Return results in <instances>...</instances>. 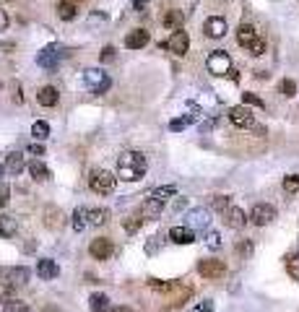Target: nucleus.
Wrapping results in <instances>:
<instances>
[{"label": "nucleus", "mask_w": 299, "mask_h": 312, "mask_svg": "<svg viewBox=\"0 0 299 312\" xmlns=\"http://www.w3.org/2000/svg\"><path fill=\"white\" fill-rule=\"evenodd\" d=\"M112 252H115V245H112V240H107V237H97V240H91V245H89V255H91L94 260H109Z\"/></svg>", "instance_id": "1a4fd4ad"}, {"label": "nucleus", "mask_w": 299, "mask_h": 312, "mask_svg": "<svg viewBox=\"0 0 299 312\" xmlns=\"http://www.w3.org/2000/svg\"><path fill=\"white\" fill-rule=\"evenodd\" d=\"M286 273H289L291 281H299V252L286 258Z\"/></svg>", "instance_id": "c756f323"}, {"label": "nucleus", "mask_w": 299, "mask_h": 312, "mask_svg": "<svg viewBox=\"0 0 299 312\" xmlns=\"http://www.w3.org/2000/svg\"><path fill=\"white\" fill-rule=\"evenodd\" d=\"M161 47H166L169 52H175V55H185L190 50V36H188V31L180 29V31H175L172 36H169Z\"/></svg>", "instance_id": "6e6552de"}, {"label": "nucleus", "mask_w": 299, "mask_h": 312, "mask_svg": "<svg viewBox=\"0 0 299 312\" xmlns=\"http://www.w3.org/2000/svg\"><path fill=\"white\" fill-rule=\"evenodd\" d=\"M148 39H151V34L146 29H133V31H127V36H125V47L127 50H141V47L148 45Z\"/></svg>", "instance_id": "f8f14e48"}, {"label": "nucleus", "mask_w": 299, "mask_h": 312, "mask_svg": "<svg viewBox=\"0 0 299 312\" xmlns=\"http://www.w3.org/2000/svg\"><path fill=\"white\" fill-rule=\"evenodd\" d=\"M296 190H299V174L284 177V192H286V195H294Z\"/></svg>", "instance_id": "473e14b6"}, {"label": "nucleus", "mask_w": 299, "mask_h": 312, "mask_svg": "<svg viewBox=\"0 0 299 312\" xmlns=\"http://www.w3.org/2000/svg\"><path fill=\"white\" fill-rule=\"evenodd\" d=\"M83 84H86L94 94H104V91L112 86L109 75H107L104 70H99V68H89V70H83Z\"/></svg>", "instance_id": "39448f33"}, {"label": "nucleus", "mask_w": 299, "mask_h": 312, "mask_svg": "<svg viewBox=\"0 0 299 312\" xmlns=\"http://www.w3.org/2000/svg\"><path fill=\"white\" fill-rule=\"evenodd\" d=\"M31 135H34L36 141H45V138L50 135V125H47L45 120H36V123L31 125Z\"/></svg>", "instance_id": "7c9ffc66"}, {"label": "nucleus", "mask_w": 299, "mask_h": 312, "mask_svg": "<svg viewBox=\"0 0 299 312\" xmlns=\"http://www.w3.org/2000/svg\"><path fill=\"white\" fill-rule=\"evenodd\" d=\"M258 31H255L250 24H239V29H237V45L239 47H245V50H250L255 42H258Z\"/></svg>", "instance_id": "ddd939ff"}, {"label": "nucleus", "mask_w": 299, "mask_h": 312, "mask_svg": "<svg viewBox=\"0 0 299 312\" xmlns=\"http://www.w3.org/2000/svg\"><path fill=\"white\" fill-rule=\"evenodd\" d=\"M273 219H276V208L271 203H258V206H252V211H250V221L255 226H266Z\"/></svg>", "instance_id": "0eeeda50"}, {"label": "nucleus", "mask_w": 299, "mask_h": 312, "mask_svg": "<svg viewBox=\"0 0 299 312\" xmlns=\"http://www.w3.org/2000/svg\"><path fill=\"white\" fill-rule=\"evenodd\" d=\"M229 120H232L237 128H255V117H252V112H250L245 104L229 109Z\"/></svg>", "instance_id": "9d476101"}, {"label": "nucleus", "mask_w": 299, "mask_h": 312, "mask_svg": "<svg viewBox=\"0 0 299 312\" xmlns=\"http://www.w3.org/2000/svg\"><path fill=\"white\" fill-rule=\"evenodd\" d=\"M242 102H245V107H260V109L266 107V102H263L258 94H250V91H247V94H242Z\"/></svg>", "instance_id": "f704fd0d"}, {"label": "nucleus", "mask_w": 299, "mask_h": 312, "mask_svg": "<svg viewBox=\"0 0 299 312\" xmlns=\"http://www.w3.org/2000/svg\"><path fill=\"white\" fill-rule=\"evenodd\" d=\"M102 60H104V63H109V60H115V47H112V45H107V47L102 50Z\"/></svg>", "instance_id": "49530a36"}, {"label": "nucleus", "mask_w": 299, "mask_h": 312, "mask_svg": "<svg viewBox=\"0 0 299 312\" xmlns=\"http://www.w3.org/2000/svg\"><path fill=\"white\" fill-rule=\"evenodd\" d=\"M11 201V187L8 185H0V208H6Z\"/></svg>", "instance_id": "a19ab883"}, {"label": "nucleus", "mask_w": 299, "mask_h": 312, "mask_svg": "<svg viewBox=\"0 0 299 312\" xmlns=\"http://www.w3.org/2000/svg\"><path fill=\"white\" fill-rule=\"evenodd\" d=\"M148 164H146V156L138 153V151H125L120 153L117 159V177L125 180V182H136L146 174Z\"/></svg>", "instance_id": "f257e3e1"}, {"label": "nucleus", "mask_w": 299, "mask_h": 312, "mask_svg": "<svg viewBox=\"0 0 299 312\" xmlns=\"http://www.w3.org/2000/svg\"><path fill=\"white\" fill-rule=\"evenodd\" d=\"M205 245H208L211 250H219V247H221V234H219V231H208V234H205Z\"/></svg>", "instance_id": "4c0bfd02"}, {"label": "nucleus", "mask_w": 299, "mask_h": 312, "mask_svg": "<svg viewBox=\"0 0 299 312\" xmlns=\"http://www.w3.org/2000/svg\"><path fill=\"white\" fill-rule=\"evenodd\" d=\"M89 309H91V312H109V297L102 294V291L91 294V297H89Z\"/></svg>", "instance_id": "393cba45"}, {"label": "nucleus", "mask_w": 299, "mask_h": 312, "mask_svg": "<svg viewBox=\"0 0 299 312\" xmlns=\"http://www.w3.org/2000/svg\"><path fill=\"white\" fill-rule=\"evenodd\" d=\"M24 167H26L24 153H21V151H11V153H8V159H6V169H8L11 174H21Z\"/></svg>", "instance_id": "412c9836"}, {"label": "nucleus", "mask_w": 299, "mask_h": 312, "mask_svg": "<svg viewBox=\"0 0 299 312\" xmlns=\"http://www.w3.org/2000/svg\"><path fill=\"white\" fill-rule=\"evenodd\" d=\"M161 211H164V201H159V198H148V201L141 203V216L143 219H159Z\"/></svg>", "instance_id": "dca6fc26"}, {"label": "nucleus", "mask_w": 299, "mask_h": 312, "mask_svg": "<svg viewBox=\"0 0 299 312\" xmlns=\"http://www.w3.org/2000/svg\"><path fill=\"white\" fill-rule=\"evenodd\" d=\"M195 312H213V302H211V299H203V302L195 307Z\"/></svg>", "instance_id": "de8ad7c7"}, {"label": "nucleus", "mask_w": 299, "mask_h": 312, "mask_svg": "<svg viewBox=\"0 0 299 312\" xmlns=\"http://www.w3.org/2000/svg\"><path fill=\"white\" fill-rule=\"evenodd\" d=\"M281 94H284V96H289V99L296 94V84L291 81V78H284V81H281Z\"/></svg>", "instance_id": "58836bf2"}, {"label": "nucleus", "mask_w": 299, "mask_h": 312, "mask_svg": "<svg viewBox=\"0 0 299 312\" xmlns=\"http://www.w3.org/2000/svg\"><path fill=\"white\" fill-rule=\"evenodd\" d=\"M6 312H29V304H26V302H21V299H8Z\"/></svg>", "instance_id": "e433bc0d"}, {"label": "nucleus", "mask_w": 299, "mask_h": 312, "mask_svg": "<svg viewBox=\"0 0 299 312\" xmlns=\"http://www.w3.org/2000/svg\"><path fill=\"white\" fill-rule=\"evenodd\" d=\"M224 224H227L229 229H242V226L247 224V216H245V211H242V208L232 206V208L224 213Z\"/></svg>", "instance_id": "a211bd4d"}, {"label": "nucleus", "mask_w": 299, "mask_h": 312, "mask_svg": "<svg viewBox=\"0 0 299 312\" xmlns=\"http://www.w3.org/2000/svg\"><path fill=\"white\" fill-rule=\"evenodd\" d=\"M205 68L211 75H229L232 73V57L224 50H213L205 60Z\"/></svg>", "instance_id": "7ed1b4c3"}, {"label": "nucleus", "mask_w": 299, "mask_h": 312, "mask_svg": "<svg viewBox=\"0 0 299 312\" xmlns=\"http://www.w3.org/2000/svg\"><path fill=\"white\" fill-rule=\"evenodd\" d=\"M65 57H68V50H65V47L50 45V47H45V50H42V52L36 55V65L52 70V68H58V63H60V60H65Z\"/></svg>", "instance_id": "423d86ee"}, {"label": "nucleus", "mask_w": 299, "mask_h": 312, "mask_svg": "<svg viewBox=\"0 0 299 312\" xmlns=\"http://www.w3.org/2000/svg\"><path fill=\"white\" fill-rule=\"evenodd\" d=\"M63 224H65L63 211H60V208H55V206H47V208H45V226H47L50 231H55V229H60Z\"/></svg>", "instance_id": "f3484780"}, {"label": "nucleus", "mask_w": 299, "mask_h": 312, "mask_svg": "<svg viewBox=\"0 0 299 312\" xmlns=\"http://www.w3.org/2000/svg\"><path fill=\"white\" fill-rule=\"evenodd\" d=\"M188 221H190V229H205L211 224V216H208L205 208H193L188 213Z\"/></svg>", "instance_id": "aec40b11"}, {"label": "nucleus", "mask_w": 299, "mask_h": 312, "mask_svg": "<svg viewBox=\"0 0 299 312\" xmlns=\"http://www.w3.org/2000/svg\"><path fill=\"white\" fill-rule=\"evenodd\" d=\"M203 31H205V36H211V39H221V36L227 34V21H224L221 16H211V18H205Z\"/></svg>", "instance_id": "9b49d317"}, {"label": "nucleus", "mask_w": 299, "mask_h": 312, "mask_svg": "<svg viewBox=\"0 0 299 312\" xmlns=\"http://www.w3.org/2000/svg\"><path fill=\"white\" fill-rule=\"evenodd\" d=\"M138 226H141V219H136V216H130V219H127V221H125V229H127V231H130V234H133V231H136Z\"/></svg>", "instance_id": "c03bdc74"}, {"label": "nucleus", "mask_w": 299, "mask_h": 312, "mask_svg": "<svg viewBox=\"0 0 299 312\" xmlns=\"http://www.w3.org/2000/svg\"><path fill=\"white\" fill-rule=\"evenodd\" d=\"M190 123H193V117H175V120L169 123V130H175V133H177V130H185Z\"/></svg>", "instance_id": "c9c22d12"}, {"label": "nucleus", "mask_w": 299, "mask_h": 312, "mask_svg": "<svg viewBox=\"0 0 299 312\" xmlns=\"http://www.w3.org/2000/svg\"><path fill=\"white\" fill-rule=\"evenodd\" d=\"M55 11H58V18H63V21H73L76 13H78V6L73 3V0H60Z\"/></svg>", "instance_id": "b1692460"}, {"label": "nucleus", "mask_w": 299, "mask_h": 312, "mask_svg": "<svg viewBox=\"0 0 299 312\" xmlns=\"http://www.w3.org/2000/svg\"><path fill=\"white\" fill-rule=\"evenodd\" d=\"M16 231H18L16 219H13V216H6V213H0V237L11 240V237H16Z\"/></svg>", "instance_id": "4be33fe9"}, {"label": "nucleus", "mask_w": 299, "mask_h": 312, "mask_svg": "<svg viewBox=\"0 0 299 312\" xmlns=\"http://www.w3.org/2000/svg\"><path fill=\"white\" fill-rule=\"evenodd\" d=\"M8 89H11V99H13L16 104H21V102H24V94H21V84H18V81H11V84H8Z\"/></svg>", "instance_id": "ea45409f"}, {"label": "nucleus", "mask_w": 299, "mask_h": 312, "mask_svg": "<svg viewBox=\"0 0 299 312\" xmlns=\"http://www.w3.org/2000/svg\"><path fill=\"white\" fill-rule=\"evenodd\" d=\"M117 185V177L107 169H94L91 177H89V187L97 192V195H109Z\"/></svg>", "instance_id": "f03ea898"}, {"label": "nucleus", "mask_w": 299, "mask_h": 312, "mask_svg": "<svg viewBox=\"0 0 299 312\" xmlns=\"http://www.w3.org/2000/svg\"><path fill=\"white\" fill-rule=\"evenodd\" d=\"M29 174H31L36 182H45V180H50V169L45 167V162H39V159H34V162L29 164Z\"/></svg>", "instance_id": "bb28decb"}, {"label": "nucleus", "mask_w": 299, "mask_h": 312, "mask_svg": "<svg viewBox=\"0 0 299 312\" xmlns=\"http://www.w3.org/2000/svg\"><path fill=\"white\" fill-rule=\"evenodd\" d=\"M237 252H239L242 258H250V255H252V242H247V240L239 242V245H237Z\"/></svg>", "instance_id": "37998d69"}, {"label": "nucleus", "mask_w": 299, "mask_h": 312, "mask_svg": "<svg viewBox=\"0 0 299 312\" xmlns=\"http://www.w3.org/2000/svg\"><path fill=\"white\" fill-rule=\"evenodd\" d=\"M8 29V16H6V11H0V31H6Z\"/></svg>", "instance_id": "09e8293b"}, {"label": "nucleus", "mask_w": 299, "mask_h": 312, "mask_svg": "<svg viewBox=\"0 0 299 312\" xmlns=\"http://www.w3.org/2000/svg\"><path fill=\"white\" fill-rule=\"evenodd\" d=\"M198 273L208 281H221L227 276V263L224 260H216V258H205L198 263Z\"/></svg>", "instance_id": "20e7f679"}, {"label": "nucleus", "mask_w": 299, "mask_h": 312, "mask_svg": "<svg viewBox=\"0 0 299 312\" xmlns=\"http://www.w3.org/2000/svg\"><path fill=\"white\" fill-rule=\"evenodd\" d=\"M70 226H73V231H83L89 226V208H76L73 211V216H70Z\"/></svg>", "instance_id": "5701e85b"}, {"label": "nucleus", "mask_w": 299, "mask_h": 312, "mask_svg": "<svg viewBox=\"0 0 299 312\" xmlns=\"http://www.w3.org/2000/svg\"><path fill=\"white\" fill-rule=\"evenodd\" d=\"M188 206V198H177V203H175V211H182Z\"/></svg>", "instance_id": "3c124183"}, {"label": "nucleus", "mask_w": 299, "mask_h": 312, "mask_svg": "<svg viewBox=\"0 0 299 312\" xmlns=\"http://www.w3.org/2000/svg\"><path fill=\"white\" fill-rule=\"evenodd\" d=\"M146 6H148V0H133V8L136 11H146Z\"/></svg>", "instance_id": "8fccbe9b"}, {"label": "nucleus", "mask_w": 299, "mask_h": 312, "mask_svg": "<svg viewBox=\"0 0 299 312\" xmlns=\"http://www.w3.org/2000/svg\"><path fill=\"white\" fill-rule=\"evenodd\" d=\"M26 281H29V268L18 265V268H11V270H8V284L21 286V284H26Z\"/></svg>", "instance_id": "cd10ccee"}, {"label": "nucleus", "mask_w": 299, "mask_h": 312, "mask_svg": "<svg viewBox=\"0 0 299 312\" xmlns=\"http://www.w3.org/2000/svg\"><path fill=\"white\" fill-rule=\"evenodd\" d=\"M169 240L175 245H193L195 242V231L190 226H172L169 229Z\"/></svg>", "instance_id": "2eb2a0df"}, {"label": "nucleus", "mask_w": 299, "mask_h": 312, "mask_svg": "<svg viewBox=\"0 0 299 312\" xmlns=\"http://www.w3.org/2000/svg\"><path fill=\"white\" fill-rule=\"evenodd\" d=\"M182 21H185V13H182V11H166V16L161 18V24H164L166 29H175V31L182 29Z\"/></svg>", "instance_id": "a878e982"}, {"label": "nucleus", "mask_w": 299, "mask_h": 312, "mask_svg": "<svg viewBox=\"0 0 299 312\" xmlns=\"http://www.w3.org/2000/svg\"><path fill=\"white\" fill-rule=\"evenodd\" d=\"M58 273H60V268H58V263H55L52 258H42V260L36 263V276H39V279L52 281V279H58Z\"/></svg>", "instance_id": "4468645a"}, {"label": "nucleus", "mask_w": 299, "mask_h": 312, "mask_svg": "<svg viewBox=\"0 0 299 312\" xmlns=\"http://www.w3.org/2000/svg\"><path fill=\"white\" fill-rule=\"evenodd\" d=\"M169 195H177V187L175 185H164V187H156L151 198H159V201H166Z\"/></svg>", "instance_id": "2f4dec72"}, {"label": "nucleus", "mask_w": 299, "mask_h": 312, "mask_svg": "<svg viewBox=\"0 0 299 312\" xmlns=\"http://www.w3.org/2000/svg\"><path fill=\"white\" fill-rule=\"evenodd\" d=\"M58 99H60V94H58L55 86H42V89L36 91V102H39L42 107H55Z\"/></svg>", "instance_id": "6ab92c4d"}, {"label": "nucleus", "mask_w": 299, "mask_h": 312, "mask_svg": "<svg viewBox=\"0 0 299 312\" xmlns=\"http://www.w3.org/2000/svg\"><path fill=\"white\" fill-rule=\"evenodd\" d=\"M107 221H109V208H94V211H89V224L102 226Z\"/></svg>", "instance_id": "c85d7f7f"}, {"label": "nucleus", "mask_w": 299, "mask_h": 312, "mask_svg": "<svg viewBox=\"0 0 299 312\" xmlns=\"http://www.w3.org/2000/svg\"><path fill=\"white\" fill-rule=\"evenodd\" d=\"M250 55H255V57H260V55H266V42L263 39H258L252 47H250Z\"/></svg>", "instance_id": "79ce46f5"}, {"label": "nucleus", "mask_w": 299, "mask_h": 312, "mask_svg": "<svg viewBox=\"0 0 299 312\" xmlns=\"http://www.w3.org/2000/svg\"><path fill=\"white\" fill-rule=\"evenodd\" d=\"M213 208L221 211V213H227L232 208V198H229V195H216V198H213Z\"/></svg>", "instance_id": "72a5a7b5"}, {"label": "nucleus", "mask_w": 299, "mask_h": 312, "mask_svg": "<svg viewBox=\"0 0 299 312\" xmlns=\"http://www.w3.org/2000/svg\"><path fill=\"white\" fill-rule=\"evenodd\" d=\"M3 174H6V164H0V185H3Z\"/></svg>", "instance_id": "603ef678"}, {"label": "nucleus", "mask_w": 299, "mask_h": 312, "mask_svg": "<svg viewBox=\"0 0 299 312\" xmlns=\"http://www.w3.org/2000/svg\"><path fill=\"white\" fill-rule=\"evenodd\" d=\"M112 312H133L130 307H117V309H112Z\"/></svg>", "instance_id": "864d4df0"}, {"label": "nucleus", "mask_w": 299, "mask_h": 312, "mask_svg": "<svg viewBox=\"0 0 299 312\" xmlns=\"http://www.w3.org/2000/svg\"><path fill=\"white\" fill-rule=\"evenodd\" d=\"M26 151H29L31 156H45V146H42V143H31Z\"/></svg>", "instance_id": "a18cd8bd"}]
</instances>
